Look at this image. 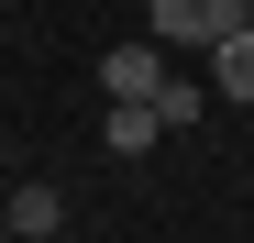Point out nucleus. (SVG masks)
Returning <instances> with one entry per match:
<instances>
[{
  "instance_id": "obj_1",
  "label": "nucleus",
  "mask_w": 254,
  "mask_h": 243,
  "mask_svg": "<svg viewBox=\"0 0 254 243\" xmlns=\"http://www.w3.org/2000/svg\"><path fill=\"white\" fill-rule=\"evenodd\" d=\"M232 22H254V0H144V33L166 56H210Z\"/></svg>"
},
{
  "instance_id": "obj_2",
  "label": "nucleus",
  "mask_w": 254,
  "mask_h": 243,
  "mask_svg": "<svg viewBox=\"0 0 254 243\" xmlns=\"http://www.w3.org/2000/svg\"><path fill=\"white\" fill-rule=\"evenodd\" d=\"M166 77H177V66H166L155 33H133V45H111V56H100V89H111V100H155Z\"/></svg>"
},
{
  "instance_id": "obj_3",
  "label": "nucleus",
  "mask_w": 254,
  "mask_h": 243,
  "mask_svg": "<svg viewBox=\"0 0 254 243\" xmlns=\"http://www.w3.org/2000/svg\"><path fill=\"white\" fill-rule=\"evenodd\" d=\"M0 232H11V243H56L66 232V188H45V177L11 188V199H0Z\"/></svg>"
},
{
  "instance_id": "obj_4",
  "label": "nucleus",
  "mask_w": 254,
  "mask_h": 243,
  "mask_svg": "<svg viewBox=\"0 0 254 243\" xmlns=\"http://www.w3.org/2000/svg\"><path fill=\"white\" fill-rule=\"evenodd\" d=\"M100 144L122 155V166H133V155H155V144H166V111H155V100H111V122H100Z\"/></svg>"
},
{
  "instance_id": "obj_5",
  "label": "nucleus",
  "mask_w": 254,
  "mask_h": 243,
  "mask_svg": "<svg viewBox=\"0 0 254 243\" xmlns=\"http://www.w3.org/2000/svg\"><path fill=\"white\" fill-rule=\"evenodd\" d=\"M210 89H221V100H254V22H232L221 45H210Z\"/></svg>"
},
{
  "instance_id": "obj_6",
  "label": "nucleus",
  "mask_w": 254,
  "mask_h": 243,
  "mask_svg": "<svg viewBox=\"0 0 254 243\" xmlns=\"http://www.w3.org/2000/svg\"><path fill=\"white\" fill-rule=\"evenodd\" d=\"M210 100H221L210 77H166V89H155V111H166V133H188V122H199Z\"/></svg>"
}]
</instances>
